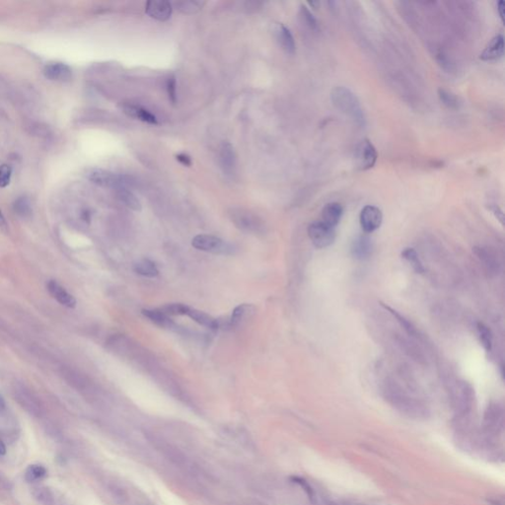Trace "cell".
Listing matches in <instances>:
<instances>
[{
  "label": "cell",
  "mask_w": 505,
  "mask_h": 505,
  "mask_svg": "<svg viewBox=\"0 0 505 505\" xmlns=\"http://www.w3.org/2000/svg\"><path fill=\"white\" fill-rule=\"evenodd\" d=\"M332 106L340 113L347 116L354 125L364 127L366 117L357 96L345 86H336L331 92Z\"/></svg>",
  "instance_id": "1"
},
{
  "label": "cell",
  "mask_w": 505,
  "mask_h": 505,
  "mask_svg": "<svg viewBox=\"0 0 505 505\" xmlns=\"http://www.w3.org/2000/svg\"><path fill=\"white\" fill-rule=\"evenodd\" d=\"M384 394L388 402L402 412L414 417L426 416L427 409L423 402L411 397L394 381L386 382Z\"/></svg>",
  "instance_id": "2"
},
{
  "label": "cell",
  "mask_w": 505,
  "mask_h": 505,
  "mask_svg": "<svg viewBox=\"0 0 505 505\" xmlns=\"http://www.w3.org/2000/svg\"><path fill=\"white\" fill-rule=\"evenodd\" d=\"M378 153L369 139H362L354 151V165L359 171H367L373 168L377 162Z\"/></svg>",
  "instance_id": "3"
},
{
  "label": "cell",
  "mask_w": 505,
  "mask_h": 505,
  "mask_svg": "<svg viewBox=\"0 0 505 505\" xmlns=\"http://www.w3.org/2000/svg\"><path fill=\"white\" fill-rule=\"evenodd\" d=\"M147 439L150 441V443H152L153 446H155L159 451H161L164 454V456H166V458L169 459L175 465L187 470L188 472H192L194 470V467L190 463L189 459L186 457L181 451H179V449H177L171 444L164 441L161 438L154 437V435L149 436Z\"/></svg>",
  "instance_id": "4"
},
{
  "label": "cell",
  "mask_w": 505,
  "mask_h": 505,
  "mask_svg": "<svg viewBox=\"0 0 505 505\" xmlns=\"http://www.w3.org/2000/svg\"><path fill=\"white\" fill-rule=\"evenodd\" d=\"M230 218L237 228L242 231L255 234H259L264 231L263 222L250 211L244 209H233L230 212Z\"/></svg>",
  "instance_id": "5"
},
{
  "label": "cell",
  "mask_w": 505,
  "mask_h": 505,
  "mask_svg": "<svg viewBox=\"0 0 505 505\" xmlns=\"http://www.w3.org/2000/svg\"><path fill=\"white\" fill-rule=\"evenodd\" d=\"M308 235L313 245L319 249H324L331 246L336 236L334 228L326 225L321 220L315 221L309 225Z\"/></svg>",
  "instance_id": "6"
},
{
  "label": "cell",
  "mask_w": 505,
  "mask_h": 505,
  "mask_svg": "<svg viewBox=\"0 0 505 505\" xmlns=\"http://www.w3.org/2000/svg\"><path fill=\"white\" fill-rule=\"evenodd\" d=\"M193 248L204 252L227 255L232 251V247L219 237L202 234L194 237L191 241Z\"/></svg>",
  "instance_id": "7"
},
{
  "label": "cell",
  "mask_w": 505,
  "mask_h": 505,
  "mask_svg": "<svg viewBox=\"0 0 505 505\" xmlns=\"http://www.w3.org/2000/svg\"><path fill=\"white\" fill-rule=\"evenodd\" d=\"M87 178L91 182L101 187L118 189L121 187H126L127 185V182L124 177L102 169H93L89 171L87 173Z\"/></svg>",
  "instance_id": "8"
},
{
  "label": "cell",
  "mask_w": 505,
  "mask_h": 505,
  "mask_svg": "<svg viewBox=\"0 0 505 505\" xmlns=\"http://www.w3.org/2000/svg\"><path fill=\"white\" fill-rule=\"evenodd\" d=\"M473 252L476 256L489 276H495L500 271V263L497 254L486 246H475Z\"/></svg>",
  "instance_id": "9"
},
{
  "label": "cell",
  "mask_w": 505,
  "mask_h": 505,
  "mask_svg": "<svg viewBox=\"0 0 505 505\" xmlns=\"http://www.w3.org/2000/svg\"><path fill=\"white\" fill-rule=\"evenodd\" d=\"M383 213L381 209L374 205L364 206L359 215V222L365 233H372L381 226Z\"/></svg>",
  "instance_id": "10"
},
{
  "label": "cell",
  "mask_w": 505,
  "mask_h": 505,
  "mask_svg": "<svg viewBox=\"0 0 505 505\" xmlns=\"http://www.w3.org/2000/svg\"><path fill=\"white\" fill-rule=\"evenodd\" d=\"M504 55V36L497 34L482 51L480 59L484 62H495Z\"/></svg>",
  "instance_id": "11"
},
{
  "label": "cell",
  "mask_w": 505,
  "mask_h": 505,
  "mask_svg": "<svg viewBox=\"0 0 505 505\" xmlns=\"http://www.w3.org/2000/svg\"><path fill=\"white\" fill-rule=\"evenodd\" d=\"M145 12L158 21H167L172 15V5L166 0L148 1L145 5Z\"/></svg>",
  "instance_id": "12"
},
{
  "label": "cell",
  "mask_w": 505,
  "mask_h": 505,
  "mask_svg": "<svg viewBox=\"0 0 505 505\" xmlns=\"http://www.w3.org/2000/svg\"><path fill=\"white\" fill-rule=\"evenodd\" d=\"M48 293L63 306L73 309L76 307V299L57 280L50 279L47 284Z\"/></svg>",
  "instance_id": "13"
},
{
  "label": "cell",
  "mask_w": 505,
  "mask_h": 505,
  "mask_svg": "<svg viewBox=\"0 0 505 505\" xmlns=\"http://www.w3.org/2000/svg\"><path fill=\"white\" fill-rule=\"evenodd\" d=\"M15 398L18 403L22 406V408L27 410L29 413L35 416L41 415L42 413L41 405L30 392H28L23 388L17 389L15 391Z\"/></svg>",
  "instance_id": "14"
},
{
  "label": "cell",
  "mask_w": 505,
  "mask_h": 505,
  "mask_svg": "<svg viewBox=\"0 0 505 505\" xmlns=\"http://www.w3.org/2000/svg\"><path fill=\"white\" fill-rule=\"evenodd\" d=\"M46 78L51 81H67L71 77V68L63 63H52L46 65L44 69Z\"/></svg>",
  "instance_id": "15"
},
{
  "label": "cell",
  "mask_w": 505,
  "mask_h": 505,
  "mask_svg": "<svg viewBox=\"0 0 505 505\" xmlns=\"http://www.w3.org/2000/svg\"><path fill=\"white\" fill-rule=\"evenodd\" d=\"M274 34L279 46L283 47L284 51L288 54H293L296 49V44L290 30L286 26H284V24H276L274 28Z\"/></svg>",
  "instance_id": "16"
},
{
  "label": "cell",
  "mask_w": 505,
  "mask_h": 505,
  "mask_svg": "<svg viewBox=\"0 0 505 505\" xmlns=\"http://www.w3.org/2000/svg\"><path fill=\"white\" fill-rule=\"evenodd\" d=\"M344 214V207L339 203H330L325 205L322 213H321V221L331 228H335L336 225Z\"/></svg>",
  "instance_id": "17"
},
{
  "label": "cell",
  "mask_w": 505,
  "mask_h": 505,
  "mask_svg": "<svg viewBox=\"0 0 505 505\" xmlns=\"http://www.w3.org/2000/svg\"><path fill=\"white\" fill-rule=\"evenodd\" d=\"M122 110L126 114L127 117L139 120L143 123L149 124V125H157V119L154 115H152L150 111L141 106L132 105V104H124L122 106Z\"/></svg>",
  "instance_id": "18"
},
{
  "label": "cell",
  "mask_w": 505,
  "mask_h": 505,
  "mask_svg": "<svg viewBox=\"0 0 505 505\" xmlns=\"http://www.w3.org/2000/svg\"><path fill=\"white\" fill-rule=\"evenodd\" d=\"M372 242L369 237L361 235L356 237L351 245V254L357 260H365L372 252Z\"/></svg>",
  "instance_id": "19"
},
{
  "label": "cell",
  "mask_w": 505,
  "mask_h": 505,
  "mask_svg": "<svg viewBox=\"0 0 505 505\" xmlns=\"http://www.w3.org/2000/svg\"><path fill=\"white\" fill-rule=\"evenodd\" d=\"M255 307L250 304H241L234 309L231 316V325L239 327L248 322L255 314Z\"/></svg>",
  "instance_id": "20"
},
{
  "label": "cell",
  "mask_w": 505,
  "mask_h": 505,
  "mask_svg": "<svg viewBox=\"0 0 505 505\" xmlns=\"http://www.w3.org/2000/svg\"><path fill=\"white\" fill-rule=\"evenodd\" d=\"M221 167L224 172L232 174L235 168V152L232 145L229 142H224L220 148Z\"/></svg>",
  "instance_id": "21"
},
{
  "label": "cell",
  "mask_w": 505,
  "mask_h": 505,
  "mask_svg": "<svg viewBox=\"0 0 505 505\" xmlns=\"http://www.w3.org/2000/svg\"><path fill=\"white\" fill-rule=\"evenodd\" d=\"M187 316H189L192 321L197 322L199 325L204 326L207 329L216 330L218 328V322L216 321V319H214L213 317L206 314L203 311H200V310H197L193 308H189Z\"/></svg>",
  "instance_id": "22"
},
{
  "label": "cell",
  "mask_w": 505,
  "mask_h": 505,
  "mask_svg": "<svg viewBox=\"0 0 505 505\" xmlns=\"http://www.w3.org/2000/svg\"><path fill=\"white\" fill-rule=\"evenodd\" d=\"M142 313V315L145 316L152 323L156 324L157 326H160V327L169 328L173 324L170 317L164 314L160 309H151V310L150 309H143Z\"/></svg>",
  "instance_id": "23"
},
{
  "label": "cell",
  "mask_w": 505,
  "mask_h": 505,
  "mask_svg": "<svg viewBox=\"0 0 505 505\" xmlns=\"http://www.w3.org/2000/svg\"><path fill=\"white\" fill-rule=\"evenodd\" d=\"M133 269L136 273L145 277L152 278V277H156L159 274V270L156 265L148 259H142L141 261L136 262L133 266Z\"/></svg>",
  "instance_id": "24"
},
{
  "label": "cell",
  "mask_w": 505,
  "mask_h": 505,
  "mask_svg": "<svg viewBox=\"0 0 505 505\" xmlns=\"http://www.w3.org/2000/svg\"><path fill=\"white\" fill-rule=\"evenodd\" d=\"M116 193H117L118 199L124 205L129 207L130 209H133L136 211L142 209V205H141L139 201L137 200V198L131 191H129L128 189H126V187H121V188L116 189Z\"/></svg>",
  "instance_id": "25"
},
{
  "label": "cell",
  "mask_w": 505,
  "mask_h": 505,
  "mask_svg": "<svg viewBox=\"0 0 505 505\" xmlns=\"http://www.w3.org/2000/svg\"><path fill=\"white\" fill-rule=\"evenodd\" d=\"M402 257L409 262L411 266V268L414 269L415 272L417 273H424L426 271V268L424 267L423 263L420 262L418 255L413 248H407L402 252Z\"/></svg>",
  "instance_id": "26"
},
{
  "label": "cell",
  "mask_w": 505,
  "mask_h": 505,
  "mask_svg": "<svg viewBox=\"0 0 505 505\" xmlns=\"http://www.w3.org/2000/svg\"><path fill=\"white\" fill-rule=\"evenodd\" d=\"M381 305L383 306V308H384L385 310L389 311L392 315L394 316L395 318L397 319V321L400 323V325H401V326L405 329V331H407L410 335H412V336H416V334H417V331H416V329L412 326V324L410 323L409 320H407L404 316L399 314L396 310H394L393 308H391L390 306H387V305H386V304H384V303H381Z\"/></svg>",
  "instance_id": "27"
},
{
  "label": "cell",
  "mask_w": 505,
  "mask_h": 505,
  "mask_svg": "<svg viewBox=\"0 0 505 505\" xmlns=\"http://www.w3.org/2000/svg\"><path fill=\"white\" fill-rule=\"evenodd\" d=\"M476 329L483 347H485L487 351H490L492 348V332L490 331V329L487 325L481 322L478 323Z\"/></svg>",
  "instance_id": "28"
},
{
  "label": "cell",
  "mask_w": 505,
  "mask_h": 505,
  "mask_svg": "<svg viewBox=\"0 0 505 505\" xmlns=\"http://www.w3.org/2000/svg\"><path fill=\"white\" fill-rule=\"evenodd\" d=\"M438 97H439V100H440L442 104L449 109L455 110V109H458L460 106V102H459L457 96L453 94L452 92L446 90V89L440 88L438 90Z\"/></svg>",
  "instance_id": "29"
},
{
  "label": "cell",
  "mask_w": 505,
  "mask_h": 505,
  "mask_svg": "<svg viewBox=\"0 0 505 505\" xmlns=\"http://www.w3.org/2000/svg\"><path fill=\"white\" fill-rule=\"evenodd\" d=\"M189 306L183 303H172L165 305L160 308V310L167 316L187 315L189 310Z\"/></svg>",
  "instance_id": "30"
},
{
  "label": "cell",
  "mask_w": 505,
  "mask_h": 505,
  "mask_svg": "<svg viewBox=\"0 0 505 505\" xmlns=\"http://www.w3.org/2000/svg\"><path fill=\"white\" fill-rule=\"evenodd\" d=\"M33 495L36 500H38L40 503L43 505H52L54 498L52 492L45 487H39L34 489Z\"/></svg>",
  "instance_id": "31"
},
{
  "label": "cell",
  "mask_w": 505,
  "mask_h": 505,
  "mask_svg": "<svg viewBox=\"0 0 505 505\" xmlns=\"http://www.w3.org/2000/svg\"><path fill=\"white\" fill-rule=\"evenodd\" d=\"M108 491L113 500L119 505L126 504L127 501V493L126 490L117 484H109Z\"/></svg>",
  "instance_id": "32"
},
{
  "label": "cell",
  "mask_w": 505,
  "mask_h": 505,
  "mask_svg": "<svg viewBox=\"0 0 505 505\" xmlns=\"http://www.w3.org/2000/svg\"><path fill=\"white\" fill-rule=\"evenodd\" d=\"M205 2H202V1H181V2H177L176 3V6L178 7V9L185 13V14H191V13H194L199 10L202 9V7L204 6Z\"/></svg>",
  "instance_id": "33"
},
{
  "label": "cell",
  "mask_w": 505,
  "mask_h": 505,
  "mask_svg": "<svg viewBox=\"0 0 505 505\" xmlns=\"http://www.w3.org/2000/svg\"><path fill=\"white\" fill-rule=\"evenodd\" d=\"M300 15L303 19V22L307 25L309 29L312 31H318L319 30V23L316 19L315 16L312 14V12L307 8L305 5H301L300 8Z\"/></svg>",
  "instance_id": "34"
},
{
  "label": "cell",
  "mask_w": 505,
  "mask_h": 505,
  "mask_svg": "<svg viewBox=\"0 0 505 505\" xmlns=\"http://www.w3.org/2000/svg\"><path fill=\"white\" fill-rule=\"evenodd\" d=\"M14 210L18 215L22 217L31 215L32 206L30 201L25 197L19 198L14 204Z\"/></svg>",
  "instance_id": "35"
},
{
  "label": "cell",
  "mask_w": 505,
  "mask_h": 505,
  "mask_svg": "<svg viewBox=\"0 0 505 505\" xmlns=\"http://www.w3.org/2000/svg\"><path fill=\"white\" fill-rule=\"evenodd\" d=\"M47 473L46 469L40 465H31L25 473L26 480L28 482H35L39 479H42Z\"/></svg>",
  "instance_id": "36"
},
{
  "label": "cell",
  "mask_w": 505,
  "mask_h": 505,
  "mask_svg": "<svg viewBox=\"0 0 505 505\" xmlns=\"http://www.w3.org/2000/svg\"><path fill=\"white\" fill-rule=\"evenodd\" d=\"M12 169L8 165L0 166V188H6L11 181Z\"/></svg>",
  "instance_id": "37"
},
{
  "label": "cell",
  "mask_w": 505,
  "mask_h": 505,
  "mask_svg": "<svg viewBox=\"0 0 505 505\" xmlns=\"http://www.w3.org/2000/svg\"><path fill=\"white\" fill-rule=\"evenodd\" d=\"M167 91L171 102L175 104L177 102V82L174 76L168 78L167 81Z\"/></svg>",
  "instance_id": "38"
},
{
  "label": "cell",
  "mask_w": 505,
  "mask_h": 505,
  "mask_svg": "<svg viewBox=\"0 0 505 505\" xmlns=\"http://www.w3.org/2000/svg\"><path fill=\"white\" fill-rule=\"evenodd\" d=\"M12 488L10 481L2 473H0V490H9Z\"/></svg>",
  "instance_id": "39"
},
{
  "label": "cell",
  "mask_w": 505,
  "mask_h": 505,
  "mask_svg": "<svg viewBox=\"0 0 505 505\" xmlns=\"http://www.w3.org/2000/svg\"><path fill=\"white\" fill-rule=\"evenodd\" d=\"M176 159L177 161H179L182 165L184 166H187V167H189L191 165V159L189 157V155L185 154V153H180L176 156Z\"/></svg>",
  "instance_id": "40"
},
{
  "label": "cell",
  "mask_w": 505,
  "mask_h": 505,
  "mask_svg": "<svg viewBox=\"0 0 505 505\" xmlns=\"http://www.w3.org/2000/svg\"><path fill=\"white\" fill-rule=\"evenodd\" d=\"M496 8H497V12H498L499 18L503 22V19H504V2L503 1H498L497 4H496Z\"/></svg>",
  "instance_id": "41"
},
{
  "label": "cell",
  "mask_w": 505,
  "mask_h": 505,
  "mask_svg": "<svg viewBox=\"0 0 505 505\" xmlns=\"http://www.w3.org/2000/svg\"><path fill=\"white\" fill-rule=\"evenodd\" d=\"M6 453V448H5V445L4 443L2 441H0V456L1 455H4Z\"/></svg>",
  "instance_id": "42"
},
{
  "label": "cell",
  "mask_w": 505,
  "mask_h": 505,
  "mask_svg": "<svg viewBox=\"0 0 505 505\" xmlns=\"http://www.w3.org/2000/svg\"><path fill=\"white\" fill-rule=\"evenodd\" d=\"M4 409H5V403H4V400L2 399V397L0 396V412L2 410H4Z\"/></svg>",
  "instance_id": "43"
},
{
  "label": "cell",
  "mask_w": 505,
  "mask_h": 505,
  "mask_svg": "<svg viewBox=\"0 0 505 505\" xmlns=\"http://www.w3.org/2000/svg\"><path fill=\"white\" fill-rule=\"evenodd\" d=\"M308 5L312 6L313 8H318V6L320 5V2H309V3H308Z\"/></svg>",
  "instance_id": "44"
},
{
  "label": "cell",
  "mask_w": 505,
  "mask_h": 505,
  "mask_svg": "<svg viewBox=\"0 0 505 505\" xmlns=\"http://www.w3.org/2000/svg\"><path fill=\"white\" fill-rule=\"evenodd\" d=\"M3 225H5V220H4V217H3L2 212L0 210V226H3Z\"/></svg>",
  "instance_id": "45"
},
{
  "label": "cell",
  "mask_w": 505,
  "mask_h": 505,
  "mask_svg": "<svg viewBox=\"0 0 505 505\" xmlns=\"http://www.w3.org/2000/svg\"><path fill=\"white\" fill-rule=\"evenodd\" d=\"M249 505H264V504H261V503H251V504H249Z\"/></svg>",
  "instance_id": "46"
}]
</instances>
